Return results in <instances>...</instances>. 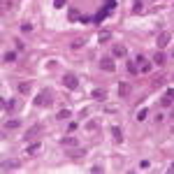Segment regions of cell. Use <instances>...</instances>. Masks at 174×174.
I'll list each match as a JSON object with an SVG mask.
<instances>
[{"label": "cell", "instance_id": "cell-1", "mask_svg": "<svg viewBox=\"0 0 174 174\" xmlns=\"http://www.w3.org/2000/svg\"><path fill=\"white\" fill-rule=\"evenodd\" d=\"M63 84L65 86H68V88L70 91H74V88H77V86H79V79H77V77H74V74H63Z\"/></svg>", "mask_w": 174, "mask_h": 174}, {"label": "cell", "instance_id": "cell-2", "mask_svg": "<svg viewBox=\"0 0 174 174\" xmlns=\"http://www.w3.org/2000/svg\"><path fill=\"white\" fill-rule=\"evenodd\" d=\"M114 56H105L100 58V70H107V72H114Z\"/></svg>", "mask_w": 174, "mask_h": 174}, {"label": "cell", "instance_id": "cell-3", "mask_svg": "<svg viewBox=\"0 0 174 174\" xmlns=\"http://www.w3.org/2000/svg\"><path fill=\"white\" fill-rule=\"evenodd\" d=\"M35 105L42 107V105H51V91H42V95L35 98Z\"/></svg>", "mask_w": 174, "mask_h": 174}, {"label": "cell", "instance_id": "cell-4", "mask_svg": "<svg viewBox=\"0 0 174 174\" xmlns=\"http://www.w3.org/2000/svg\"><path fill=\"white\" fill-rule=\"evenodd\" d=\"M126 53H128V49L123 47V44H114V49H111V56L114 58H123Z\"/></svg>", "mask_w": 174, "mask_h": 174}, {"label": "cell", "instance_id": "cell-5", "mask_svg": "<svg viewBox=\"0 0 174 174\" xmlns=\"http://www.w3.org/2000/svg\"><path fill=\"white\" fill-rule=\"evenodd\" d=\"M2 169H5V172H14V169H19V160H2Z\"/></svg>", "mask_w": 174, "mask_h": 174}, {"label": "cell", "instance_id": "cell-6", "mask_svg": "<svg viewBox=\"0 0 174 174\" xmlns=\"http://www.w3.org/2000/svg\"><path fill=\"white\" fill-rule=\"evenodd\" d=\"M40 130H42V126H33L30 130L26 132V142H28V139H33V137H37V135H40Z\"/></svg>", "mask_w": 174, "mask_h": 174}, {"label": "cell", "instance_id": "cell-7", "mask_svg": "<svg viewBox=\"0 0 174 174\" xmlns=\"http://www.w3.org/2000/svg\"><path fill=\"white\" fill-rule=\"evenodd\" d=\"M91 95H93V100H105V98H107V91L105 88H95Z\"/></svg>", "mask_w": 174, "mask_h": 174}, {"label": "cell", "instance_id": "cell-8", "mask_svg": "<svg viewBox=\"0 0 174 174\" xmlns=\"http://www.w3.org/2000/svg\"><path fill=\"white\" fill-rule=\"evenodd\" d=\"M128 93H130V84H126V81H121V84H118V95H121V98H126Z\"/></svg>", "mask_w": 174, "mask_h": 174}, {"label": "cell", "instance_id": "cell-9", "mask_svg": "<svg viewBox=\"0 0 174 174\" xmlns=\"http://www.w3.org/2000/svg\"><path fill=\"white\" fill-rule=\"evenodd\" d=\"M14 128H21V121H19V118H12V121L5 123V130H14Z\"/></svg>", "mask_w": 174, "mask_h": 174}, {"label": "cell", "instance_id": "cell-10", "mask_svg": "<svg viewBox=\"0 0 174 174\" xmlns=\"http://www.w3.org/2000/svg\"><path fill=\"white\" fill-rule=\"evenodd\" d=\"M153 63H156V65H163V63H165V53H163V51H158L156 56H153Z\"/></svg>", "mask_w": 174, "mask_h": 174}, {"label": "cell", "instance_id": "cell-11", "mask_svg": "<svg viewBox=\"0 0 174 174\" xmlns=\"http://www.w3.org/2000/svg\"><path fill=\"white\" fill-rule=\"evenodd\" d=\"M167 42H169V33H160V37H158V44H160V47H165Z\"/></svg>", "mask_w": 174, "mask_h": 174}, {"label": "cell", "instance_id": "cell-12", "mask_svg": "<svg viewBox=\"0 0 174 174\" xmlns=\"http://www.w3.org/2000/svg\"><path fill=\"white\" fill-rule=\"evenodd\" d=\"M19 93H30V84H28V81H21V84H19Z\"/></svg>", "mask_w": 174, "mask_h": 174}, {"label": "cell", "instance_id": "cell-13", "mask_svg": "<svg viewBox=\"0 0 174 174\" xmlns=\"http://www.w3.org/2000/svg\"><path fill=\"white\" fill-rule=\"evenodd\" d=\"M70 114H72L70 109H63V111H58V114H56V118H58V121H63V118H70Z\"/></svg>", "mask_w": 174, "mask_h": 174}, {"label": "cell", "instance_id": "cell-14", "mask_svg": "<svg viewBox=\"0 0 174 174\" xmlns=\"http://www.w3.org/2000/svg\"><path fill=\"white\" fill-rule=\"evenodd\" d=\"M60 144H63V146H77V139H72V137H65V139H60Z\"/></svg>", "mask_w": 174, "mask_h": 174}, {"label": "cell", "instance_id": "cell-15", "mask_svg": "<svg viewBox=\"0 0 174 174\" xmlns=\"http://www.w3.org/2000/svg\"><path fill=\"white\" fill-rule=\"evenodd\" d=\"M14 58H16V53H14V51H7L5 56H2V60H5V63H12Z\"/></svg>", "mask_w": 174, "mask_h": 174}, {"label": "cell", "instance_id": "cell-16", "mask_svg": "<svg viewBox=\"0 0 174 174\" xmlns=\"http://www.w3.org/2000/svg\"><path fill=\"white\" fill-rule=\"evenodd\" d=\"M160 105H163V107H169V105H172V98H169V95H163V98H160Z\"/></svg>", "mask_w": 174, "mask_h": 174}, {"label": "cell", "instance_id": "cell-17", "mask_svg": "<svg viewBox=\"0 0 174 174\" xmlns=\"http://www.w3.org/2000/svg\"><path fill=\"white\" fill-rule=\"evenodd\" d=\"M14 100H2V109H14Z\"/></svg>", "mask_w": 174, "mask_h": 174}, {"label": "cell", "instance_id": "cell-18", "mask_svg": "<svg viewBox=\"0 0 174 174\" xmlns=\"http://www.w3.org/2000/svg\"><path fill=\"white\" fill-rule=\"evenodd\" d=\"M70 21H81V19H79V12H77V10H70Z\"/></svg>", "mask_w": 174, "mask_h": 174}, {"label": "cell", "instance_id": "cell-19", "mask_svg": "<svg viewBox=\"0 0 174 174\" xmlns=\"http://www.w3.org/2000/svg\"><path fill=\"white\" fill-rule=\"evenodd\" d=\"M114 139H116V142H121V139H123V135H121V128H114Z\"/></svg>", "mask_w": 174, "mask_h": 174}, {"label": "cell", "instance_id": "cell-20", "mask_svg": "<svg viewBox=\"0 0 174 174\" xmlns=\"http://www.w3.org/2000/svg\"><path fill=\"white\" fill-rule=\"evenodd\" d=\"M37 149H40V144H37V142H35V144H30V146H28V149H26V151H28V153H35V151H37Z\"/></svg>", "mask_w": 174, "mask_h": 174}, {"label": "cell", "instance_id": "cell-21", "mask_svg": "<svg viewBox=\"0 0 174 174\" xmlns=\"http://www.w3.org/2000/svg\"><path fill=\"white\" fill-rule=\"evenodd\" d=\"M128 72H130V74H137V68H135V63L128 65Z\"/></svg>", "mask_w": 174, "mask_h": 174}, {"label": "cell", "instance_id": "cell-22", "mask_svg": "<svg viewBox=\"0 0 174 174\" xmlns=\"http://www.w3.org/2000/svg\"><path fill=\"white\" fill-rule=\"evenodd\" d=\"M21 30H23V33H30V30H33V26H30V23H23Z\"/></svg>", "mask_w": 174, "mask_h": 174}, {"label": "cell", "instance_id": "cell-23", "mask_svg": "<svg viewBox=\"0 0 174 174\" xmlns=\"http://www.w3.org/2000/svg\"><path fill=\"white\" fill-rule=\"evenodd\" d=\"M142 10V0H135V12H139Z\"/></svg>", "mask_w": 174, "mask_h": 174}, {"label": "cell", "instance_id": "cell-24", "mask_svg": "<svg viewBox=\"0 0 174 174\" xmlns=\"http://www.w3.org/2000/svg\"><path fill=\"white\" fill-rule=\"evenodd\" d=\"M63 2H65V0H53V5H56V7H63Z\"/></svg>", "mask_w": 174, "mask_h": 174}, {"label": "cell", "instance_id": "cell-25", "mask_svg": "<svg viewBox=\"0 0 174 174\" xmlns=\"http://www.w3.org/2000/svg\"><path fill=\"white\" fill-rule=\"evenodd\" d=\"M167 95H169V98L174 100V88H169V91H167Z\"/></svg>", "mask_w": 174, "mask_h": 174}, {"label": "cell", "instance_id": "cell-26", "mask_svg": "<svg viewBox=\"0 0 174 174\" xmlns=\"http://www.w3.org/2000/svg\"><path fill=\"white\" fill-rule=\"evenodd\" d=\"M169 172H174V163H172V167H169Z\"/></svg>", "mask_w": 174, "mask_h": 174}, {"label": "cell", "instance_id": "cell-27", "mask_svg": "<svg viewBox=\"0 0 174 174\" xmlns=\"http://www.w3.org/2000/svg\"><path fill=\"white\" fill-rule=\"evenodd\" d=\"M172 132H174V126H172Z\"/></svg>", "mask_w": 174, "mask_h": 174}]
</instances>
